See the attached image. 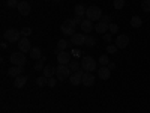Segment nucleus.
<instances>
[{"instance_id":"11","label":"nucleus","mask_w":150,"mask_h":113,"mask_svg":"<svg viewBox=\"0 0 150 113\" xmlns=\"http://www.w3.org/2000/svg\"><path fill=\"white\" fill-rule=\"evenodd\" d=\"M69 82H71V84H72V86H78V84L83 82V72H81V71H77V72L71 74Z\"/></svg>"},{"instance_id":"23","label":"nucleus","mask_w":150,"mask_h":113,"mask_svg":"<svg viewBox=\"0 0 150 113\" xmlns=\"http://www.w3.org/2000/svg\"><path fill=\"white\" fill-rule=\"evenodd\" d=\"M68 45H69V44H68L66 39H59V41H57V50H56V51H57V53H59V51H65Z\"/></svg>"},{"instance_id":"32","label":"nucleus","mask_w":150,"mask_h":113,"mask_svg":"<svg viewBox=\"0 0 150 113\" xmlns=\"http://www.w3.org/2000/svg\"><path fill=\"white\" fill-rule=\"evenodd\" d=\"M44 68H45V65H44L42 60H38L36 64H35V69L36 71H44Z\"/></svg>"},{"instance_id":"31","label":"nucleus","mask_w":150,"mask_h":113,"mask_svg":"<svg viewBox=\"0 0 150 113\" xmlns=\"http://www.w3.org/2000/svg\"><path fill=\"white\" fill-rule=\"evenodd\" d=\"M112 5H114L116 9H123L125 8V0H114V3H112Z\"/></svg>"},{"instance_id":"4","label":"nucleus","mask_w":150,"mask_h":113,"mask_svg":"<svg viewBox=\"0 0 150 113\" xmlns=\"http://www.w3.org/2000/svg\"><path fill=\"white\" fill-rule=\"evenodd\" d=\"M3 38L8 41V42H18L20 38H21V30H17V29H8L5 33H3Z\"/></svg>"},{"instance_id":"27","label":"nucleus","mask_w":150,"mask_h":113,"mask_svg":"<svg viewBox=\"0 0 150 113\" xmlns=\"http://www.w3.org/2000/svg\"><path fill=\"white\" fill-rule=\"evenodd\" d=\"M99 64H101L102 67H107V65L110 64V57H108L107 54H102L101 57H99Z\"/></svg>"},{"instance_id":"30","label":"nucleus","mask_w":150,"mask_h":113,"mask_svg":"<svg viewBox=\"0 0 150 113\" xmlns=\"http://www.w3.org/2000/svg\"><path fill=\"white\" fill-rule=\"evenodd\" d=\"M32 33H33V32H32L30 27H23V29H21V35H23L24 38H29Z\"/></svg>"},{"instance_id":"38","label":"nucleus","mask_w":150,"mask_h":113,"mask_svg":"<svg viewBox=\"0 0 150 113\" xmlns=\"http://www.w3.org/2000/svg\"><path fill=\"white\" fill-rule=\"evenodd\" d=\"M101 21L105 23V24H110V15H102L101 17Z\"/></svg>"},{"instance_id":"8","label":"nucleus","mask_w":150,"mask_h":113,"mask_svg":"<svg viewBox=\"0 0 150 113\" xmlns=\"http://www.w3.org/2000/svg\"><path fill=\"white\" fill-rule=\"evenodd\" d=\"M18 47H20L21 53H30V50H32L30 39H29V38H21V39L18 41Z\"/></svg>"},{"instance_id":"1","label":"nucleus","mask_w":150,"mask_h":113,"mask_svg":"<svg viewBox=\"0 0 150 113\" xmlns=\"http://www.w3.org/2000/svg\"><path fill=\"white\" fill-rule=\"evenodd\" d=\"M56 75H57V80L59 82H65L71 77V69L69 65H59L56 68Z\"/></svg>"},{"instance_id":"37","label":"nucleus","mask_w":150,"mask_h":113,"mask_svg":"<svg viewBox=\"0 0 150 113\" xmlns=\"http://www.w3.org/2000/svg\"><path fill=\"white\" fill-rule=\"evenodd\" d=\"M111 39H112V36H111V33H110V32L104 35V41H105V42H111Z\"/></svg>"},{"instance_id":"3","label":"nucleus","mask_w":150,"mask_h":113,"mask_svg":"<svg viewBox=\"0 0 150 113\" xmlns=\"http://www.w3.org/2000/svg\"><path fill=\"white\" fill-rule=\"evenodd\" d=\"M86 15H87V18H89L90 21H98V20H101V17H102V11H101L99 6H90V8H87Z\"/></svg>"},{"instance_id":"35","label":"nucleus","mask_w":150,"mask_h":113,"mask_svg":"<svg viewBox=\"0 0 150 113\" xmlns=\"http://www.w3.org/2000/svg\"><path fill=\"white\" fill-rule=\"evenodd\" d=\"M71 21H72V24H74V26H78V24H81V23H83V18L75 15V18H72Z\"/></svg>"},{"instance_id":"26","label":"nucleus","mask_w":150,"mask_h":113,"mask_svg":"<svg viewBox=\"0 0 150 113\" xmlns=\"http://www.w3.org/2000/svg\"><path fill=\"white\" fill-rule=\"evenodd\" d=\"M47 83H48V79L45 77V75H42V77H38V79H36V84H38V86H41V87L45 86Z\"/></svg>"},{"instance_id":"28","label":"nucleus","mask_w":150,"mask_h":113,"mask_svg":"<svg viewBox=\"0 0 150 113\" xmlns=\"http://www.w3.org/2000/svg\"><path fill=\"white\" fill-rule=\"evenodd\" d=\"M108 32L110 33H117L119 32V26H117L116 23H110L108 24Z\"/></svg>"},{"instance_id":"34","label":"nucleus","mask_w":150,"mask_h":113,"mask_svg":"<svg viewBox=\"0 0 150 113\" xmlns=\"http://www.w3.org/2000/svg\"><path fill=\"white\" fill-rule=\"evenodd\" d=\"M56 83H57V79H56V77H50V79H48L47 86H50V87H54V86H56Z\"/></svg>"},{"instance_id":"24","label":"nucleus","mask_w":150,"mask_h":113,"mask_svg":"<svg viewBox=\"0 0 150 113\" xmlns=\"http://www.w3.org/2000/svg\"><path fill=\"white\" fill-rule=\"evenodd\" d=\"M69 69L74 71V72L80 71V62H78V60H71V62H69Z\"/></svg>"},{"instance_id":"22","label":"nucleus","mask_w":150,"mask_h":113,"mask_svg":"<svg viewBox=\"0 0 150 113\" xmlns=\"http://www.w3.org/2000/svg\"><path fill=\"white\" fill-rule=\"evenodd\" d=\"M131 26L132 27H135V29H138V27H141V24H143V20L140 18V17H137V15H134L132 18H131Z\"/></svg>"},{"instance_id":"41","label":"nucleus","mask_w":150,"mask_h":113,"mask_svg":"<svg viewBox=\"0 0 150 113\" xmlns=\"http://www.w3.org/2000/svg\"><path fill=\"white\" fill-rule=\"evenodd\" d=\"M45 2H47V0H45Z\"/></svg>"},{"instance_id":"39","label":"nucleus","mask_w":150,"mask_h":113,"mask_svg":"<svg viewBox=\"0 0 150 113\" xmlns=\"http://www.w3.org/2000/svg\"><path fill=\"white\" fill-rule=\"evenodd\" d=\"M107 67H108L110 69H114V68H116V64H114V62H110V64H108Z\"/></svg>"},{"instance_id":"19","label":"nucleus","mask_w":150,"mask_h":113,"mask_svg":"<svg viewBox=\"0 0 150 113\" xmlns=\"http://www.w3.org/2000/svg\"><path fill=\"white\" fill-rule=\"evenodd\" d=\"M44 75H45L47 79L54 77V75H56V68H54V67H51V65H47V67L44 68Z\"/></svg>"},{"instance_id":"12","label":"nucleus","mask_w":150,"mask_h":113,"mask_svg":"<svg viewBox=\"0 0 150 113\" xmlns=\"http://www.w3.org/2000/svg\"><path fill=\"white\" fill-rule=\"evenodd\" d=\"M81 84H84V86H93L95 84V75L92 74V72H86V74H83V82H81Z\"/></svg>"},{"instance_id":"2","label":"nucleus","mask_w":150,"mask_h":113,"mask_svg":"<svg viewBox=\"0 0 150 113\" xmlns=\"http://www.w3.org/2000/svg\"><path fill=\"white\" fill-rule=\"evenodd\" d=\"M81 68H83L86 72H93V71L96 69V60H95L92 56L83 57V60H81Z\"/></svg>"},{"instance_id":"14","label":"nucleus","mask_w":150,"mask_h":113,"mask_svg":"<svg viewBox=\"0 0 150 113\" xmlns=\"http://www.w3.org/2000/svg\"><path fill=\"white\" fill-rule=\"evenodd\" d=\"M98 74H99V79L101 80H108L111 77V69L108 67H101L98 69Z\"/></svg>"},{"instance_id":"5","label":"nucleus","mask_w":150,"mask_h":113,"mask_svg":"<svg viewBox=\"0 0 150 113\" xmlns=\"http://www.w3.org/2000/svg\"><path fill=\"white\" fill-rule=\"evenodd\" d=\"M9 60H11V64H12V65L24 67V65H26V60H27V59H26V56H24V53L17 51V53H12V54H11Z\"/></svg>"},{"instance_id":"7","label":"nucleus","mask_w":150,"mask_h":113,"mask_svg":"<svg viewBox=\"0 0 150 113\" xmlns=\"http://www.w3.org/2000/svg\"><path fill=\"white\" fill-rule=\"evenodd\" d=\"M71 44L77 45V47L86 45V35H83V33H74L71 36Z\"/></svg>"},{"instance_id":"25","label":"nucleus","mask_w":150,"mask_h":113,"mask_svg":"<svg viewBox=\"0 0 150 113\" xmlns=\"http://www.w3.org/2000/svg\"><path fill=\"white\" fill-rule=\"evenodd\" d=\"M86 45H87V47L96 45V39H95L93 36H90V35H86Z\"/></svg>"},{"instance_id":"21","label":"nucleus","mask_w":150,"mask_h":113,"mask_svg":"<svg viewBox=\"0 0 150 113\" xmlns=\"http://www.w3.org/2000/svg\"><path fill=\"white\" fill-rule=\"evenodd\" d=\"M74 12H75V15H77V17L83 18V15H86V12H87V8H84L83 5H77L74 8Z\"/></svg>"},{"instance_id":"13","label":"nucleus","mask_w":150,"mask_h":113,"mask_svg":"<svg viewBox=\"0 0 150 113\" xmlns=\"http://www.w3.org/2000/svg\"><path fill=\"white\" fill-rule=\"evenodd\" d=\"M17 9H18V12H20L21 15H29L30 11H32V6L27 2H20V5H18Z\"/></svg>"},{"instance_id":"33","label":"nucleus","mask_w":150,"mask_h":113,"mask_svg":"<svg viewBox=\"0 0 150 113\" xmlns=\"http://www.w3.org/2000/svg\"><path fill=\"white\" fill-rule=\"evenodd\" d=\"M117 51V45H107V53L108 54H112Z\"/></svg>"},{"instance_id":"16","label":"nucleus","mask_w":150,"mask_h":113,"mask_svg":"<svg viewBox=\"0 0 150 113\" xmlns=\"http://www.w3.org/2000/svg\"><path fill=\"white\" fill-rule=\"evenodd\" d=\"M80 26H81V30H83L84 33H90V32L93 30V24H92V21H90L89 18L83 20V23L80 24Z\"/></svg>"},{"instance_id":"15","label":"nucleus","mask_w":150,"mask_h":113,"mask_svg":"<svg viewBox=\"0 0 150 113\" xmlns=\"http://www.w3.org/2000/svg\"><path fill=\"white\" fill-rule=\"evenodd\" d=\"M26 83H27V75H18V77H15V80H14V86L17 87V89L24 87Z\"/></svg>"},{"instance_id":"40","label":"nucleus","mask_w":150,"mask_h":113,"mask_svg":"<svg viewBox=\"0 0 150 113\" xmlns=\"http://www.w3.org/2000/svg\"><path fill=\"white\" fill-rule=\"evenodd\" d=\"M54 2H56V3H57V2H60V0H54Z\"/></svg>"},{"instance_id":"9","label":"nucleus","mask_w":150,"mask_h":113,"mask_svg":"<svg viewBox=\"0 0 150 113\" xmlns=\"http://www.w3.org/2000/svg\"><path fill=\"white\" fill-rule=\"evenodd\" d=\"M116 45H117V48H126V47L129 45V36L125 35V33L117 35V38H116Z\"/></svg>"},{"instance_id":"20","label":"nucleus","mask_w":150,"mask_h":113,"mask_svg":"<svg viewBox=\"0 0 150 113\" xmlns=\"http://www.w3.org/2000/svg\"><path fill=\"white\" fill-rule=\"evenodd\" d=\"M30 57H33L35 60H39L42 57V51H41V48H38V47H33L30 50Z\"/></svg>"},{"instance_id":"18","label":"nucleus","mask_w":150,"mask_h":113,"mask_svg":"<svg viewBox=\"0 0 150 113\" xmlns=\"http://www.w3.org/2000/svg\"><path fill=\"white\" fill-rule=\"evenodd\" d=\"M95 30H96L98 33L105 35V33H108V24H105V23H102V21H99V23H96Z\"/></svg>"},{"instance_id":"10","label":"nucleus","mask_w":150,"mask_h":113,"mask_svg":"<svg viewBox=\"0 0 150 113\" xmlns=\"http://www.w3.org/2000/svg\"><path fill=\"white\" fill-rule=\"evenodd\" d=\"M69 57H71V54L68 51H59L57 53V62H59V65H69Z\"/></svg>"},{"instance_id":"36","label":"nucleus","mask_w":150,"mask_h":113,"mask_svg":"<svg viewBox=\"0 0 150 113\" xmlns=\"http://www.w3.org/2000/svg\"><path fill=\"white\" fill-rule=\"evenodd\" d=\"M18 2H17V0H8V6L9 8H18Z\"/></svg>"},{"instance_id":"29","label":"nucleus","mask_w":150,"mask_h":113,"mask_svg":"<svg viewBox=\"0 0 150 113\" xmlns=\"http://www.w3.org/2000/svg\"><path fill=\"white\" fill-rule=\"evenodd\" d=\"M141 9L144 12H150V0H143L141 2Z\"/></svg>"},{"instance_id":"6","label":"nucleus","mask_w":150,"mask_h":113,"mask_svg":"<svg viewBox=\"0 0 150 113\" xmlns=\"http://www.w3.org/2000/svg\"><path fill=\"white\" fill-rule=\"evenodd\" d=\"M60 30H62V33L66 35V36H72V35L75 33V26L72 24L71 20H66V21H63V24L60 26Z\"/></svg>"},{"instance_id":"17","label":"nucleus","mask_w":150,"mask_h":113,"mask_svg":"<svg viewBox=\"0 0 150 113\" xmlns=\"http://www.w3.org/2000/svg\"><path fill=\"white\" fill-rule=\"evenodd\" d=\"M21 72H23V67H17V65H14V67H11L9 69H8V75L9 77H18V75H21Z\"/></svg>"}]
</instances>
